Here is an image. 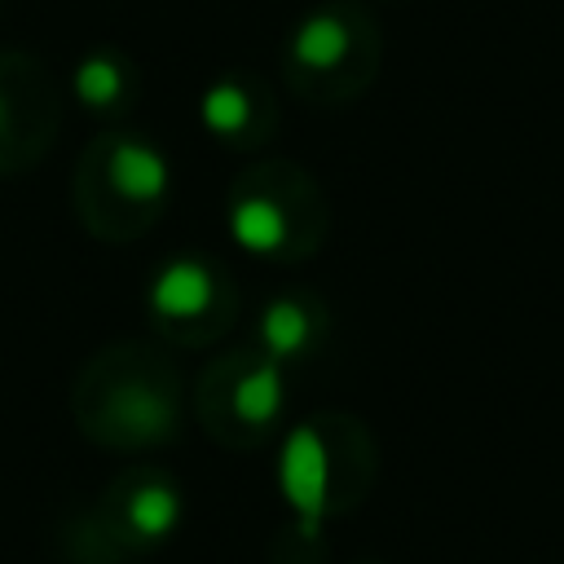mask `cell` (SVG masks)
<instances>
[{
	"mask_svg": "<svg viewBox=\"0 0 564 564\" xmlns=\"http://www.w3.org/2000/svg\"><path fill=\"white\" fill-rule=\"evenodd\" d=\"M308 335H313V322L295 300H273L260 317V344L269 361H291L295 352H304Z\"/></svg>",
	"mask_w": 564,
	"mask_h": 564,
	"instance_id": "8",
	"label": "cell"
},
{
	"mask_svg": "<svg viewBox=\"0 0 564 564\" xmlns=\"http://www.w3.org/2000/svg\"><path fill=\"white\" fill-rule=\"evenodd\" d=\"M229 238H234L238 247L256 251V256H269V251L282 247L286 220H282V212H278L269 198H242V203H234V212H229Z\"/></svg>",
	"mask_w": 564,
	"mask_h": 564,
	"instance_id": "6",
	"label": "cell"
},
{
	"mask_svg": "<svg viewBox=\"0 0 564 564\" xmlns=\"http://www.w3.org/2000/svg\"><path fill=\"white\" fill-rule=\"evenodd\" d=\"M278 485H282L291 511L300 516L304 538H317V529L330 511V494H335V463H330V449H326V441L313 423H300L282 441Z\"/></svg>",
	"mask_w": 564,
	"mask_h": 564,
	"instance_id": "1",
	"label": "cell"
},
{
	"mask_svg": "<svg viewBox=\"0 0 564 564\" xmlns=\"http://www.w3.org/2000/svg\"><path fill=\"white\" fill-rule=\"evenodd\" d=\"M172 167L163 159V150L145 145V141H119L110 150V185L132 198V203H154L167 194Z\"/></svg>",
	"mask_w": 564,
	"mask_h": 564,
	"instance_id": "3",
	"label": "cell"
},
{
	"mask_svg": "<svg viewBox=\"0 0 564 564\" xmlns=\"http://www.w3.org/2000/svg\"><path fill=\"white\" fill-rule=\"evenodd\" d=\"M278 410H282V370H278V361L264 357L256 370H247L238 379V388H234V414L242 423H251V427H264V423L278 419Z\"/></svg>",
	"mask_w": 564,
	"mask_h": 564,
	"instance_id": "7",
	"label": "cell"
},
{
	"mask_svg": "<svg viewBox=\"0 0 564 564\" xmlns=\"http://www.w3.org/2000/svg\"><path fill=\"white\" fill-rule=\"evenodd\" d=\"M181 520V494L167 480H141L123 498V529L137 542H163Z\"/></svg>",
	"mask_w": 564,
	"mask_h": 564,
	"instance_id": "4",
	"label": "cell"
},
{
	"mask_svg": "<svg viewBox=\"0 0 564 564\" xmlns=\"http://www.w3.org/2000/svg\"><path fill=\"white\" fill-rule=\"evenodd\" d=\"M198 115H203V123L212 128V132H238L242 123H247V115H251V101H247V93L238 88V84H212L207 93H203V106H198Z\"/></svg>",
	"mask_w": 564,
	"mask_h": 564,
	"instance_id": "10",
	"label": "cell"
},
{
	"mask_svg": "<svg viewBox=\"0 0 564 564\" xmlns=\"http://www.w3.org/2000/svg\"><path fill=\"white\" fill-rule=\"evenodd\" d=\"M0 128H4V97H0Z\"/></svg>",
	"mask_w": 564,
	"mask_h": 564,
	"instance_id": "11",
	"label": "cell"
},
{
	"mask_svg": "<svg viewBox=\"0 0 564 564\" xmlns=\"http://www.w3.org/2000/svg\"><path fill=\"white\" fill-rule=\"evenodd\" d=\"M75 93H79V101L93 106V110L115 106V101L123 97V66H119L115 57H106V53L84 57L79 70H75Z\"/></svg>",
	"mask_w": 564,
	"mask_h": 564,
	"instance_id": "9",
	"label": "cell"
},
{
	"mask_svg": "<svg viewBox=\"0 0 564 564\" xmlns=\"http://www.w3.org/2000/svg\"><path fill=\"white\" fill-rule=\"evenodd\" d=\"M212 304V273L207 264L181 256V260H167L154 282H150V308L159 317H198L203 308Z\"/></svg>",
	"mask_w": 564,
	"mask_h": 564,
	"instance_id": "2",
	"label": "cell"
},
{
	"mask_svg": "<svg viewBox=\"0 0 564 564\" xmlns=\"http://www.w3.org/2000/svg\"><path fill=\"white\" fill-rule=\"evenodd\" d=\"M344 53H348V26L335 13H308L291 35V57L308 70H326L344 62Z\"/></svg>",
	"mask_w": 564,
	"mask_h": 564,
	"instance_id": "5",
	"label": "cell"
}]
</instances>
